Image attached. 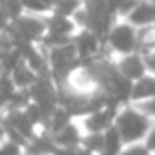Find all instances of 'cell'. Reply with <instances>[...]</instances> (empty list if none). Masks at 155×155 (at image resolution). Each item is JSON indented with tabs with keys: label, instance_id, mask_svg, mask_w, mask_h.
Wrapping results in <instances>:
<instances>
[{
	"label": "cell",
	"instance_id": "cell-4",
	"mask_svg": "<svg viewBox=\"0 0 155 155\" xmlns=\"http://www.w3.org/2000/svg\"><path fill=\"white\" fill-rule=\"evenodd\" d=\"M73 44L77 48V53H79L81 60L95 58V57H99L106 49L104 38L101 35H97L95 31L88 29V28H82V29H79V31L75 33Z\"/></svg>",
	"mask_w": 155,
	"mask_h": 155
},
{
	"label": "cell",
	"instance_id": "cell-18",
	"mask_svg": "<svg viewBox=\"0 0 155 155\" xmlns=\"http://www.w3.org/2000/svg\"><path fill=\"white\" fill-rule=\"evenodd\" d=\"M119 155H153V153L144 142H133V144H126Z\"/></svg>",
	"mask_w": 155,
	"mask_h": 155
},
{
	"label": "cell",
	"instance_id": "cell-25",
	"mask_svg": "<svg viewBox=\"0 0 155 155\" xmlns=\"http://www.w3.org/2000/svg\"><path fill=\"white\" fill-rule=\"evenodd\" d=\"M151 2H155V0H151Z\"/></svg>",
	"mask_w": 155,
	"mask_h": 155
},
{
	"label": "cell",
	"instance_id": "cell-9",
	"mask_svg": "<svg viewBox=\"0 0 155 155\" xmlns=\"http://www.w3.org/2000/svg\"><path fill=\"white\" fill-rule=\"evenodd\" d=\"M48 31L53 35L73 38L75 33L79 31V26L75 24V20L71 17H62V15L51 13V15H48Z\"/></svg>",
	"mask_w": 155,
	"mask_h": 155
},
{
	"label": "cell",
	"instance_id": "cell-16",
	"mask_svg": "<svg viewBox=\"0 0 155 155\" xmlns=\"http://www.w3.org/2000/svg\"><path fill=\"white\" fill-rule=\"evenodd\" d=\"M81 146L86 148V150H90L95 155H102V150H104V133H84Z\"/></svg>",
	"mask_w": 155,
	"mask_h": 155
},
{
	"label": "cell",
	"instance_id": "cell-2",
	"mask_svg": "<svg viewBox=\"0 0 155 155\" xmlns=\"http://www.w3.org/2000/svg\"><path fill=\"white\" fill-rule=\"evenodd\" d=\"M48 62H49V73L58 84H64L68 81V77L82 64L73 40L66 42L62 46L49 48L48 49Z\"/></svg>",
	"mask_w": 155,
	"mask_h": 155
},
{
	"label": "cell",
	"instance_id": "cell-21",
	"mask_svg": "<svg viewBox=\"0 0 155 155\" xmlns=\"http://www.w3.org/2000/svg\"><path fill=\"white\" fill-rule=\"evenodd\" d=\"M140 110H144L150 117H153L155 119V99H151V101H144V102H135Z\"/></svg>",
	"mask_w": 155,
	"mask_h": 155
},
{
	"label": "cell",
	"instance_id": "cell-6",
	"mask_svg": "<svg viewBox=\"0 0 155 155\" xmlns=\"http://www.w3.org/2000/svg\"><path fill=\"white\" fill-rule=\"evenodd\" d=\"M117 68H119V71L126 77V79H130L131 82H137L139 79H142L144 75H148L146 58L139 51L117 57Z\"/></svg>",
	"mask_w": 155,
	"mask_h": 155
},
{
	"label": "cell",
	"instance_id": "cell-23",
	"mask_svg": "<svg viewBox=\"0 0 155 155\" xmlns=\"http://www.w3.org/2000/svg\"><path fill=\"white\" fill-rule=\"evenodd\" d=\"M144 58H146V66H148V73H151V75H155V51H151V53H148V55H144Z\"/></svg>",
	"mask_w": 155,
	"mask_h": 155
},
{
	"label": "cell",
	"instance_id": "cell-3",
	"mask_svg": "<svg viewBox=\"0 0 155 155\" xmlns=\"http://www.w3.org/2000/svg\"><path fill=\"white\" fill-rule=\"evenodd\" d=\"M104 44L115 57L133 53L139 46V28L130 24L126 18H117L104 38Z\"/></svg>",
	"mask_w": 155,
	"mask_h": 155
},
{
	"label": "cell",
	"instance_id": "cell-22",
	"mask_svg": "<svg viewBox=\"0 0 155 155\" xmlns=\"http://www.w3.org/2000/svg\"><path fill=\"white\" fill-rule=\"evenodd\" d=\"M144 144L151 150V153H155V124H153V128L150 130V133H148V137H146Z\"/></svg>",
	"mask_w": 155,
	"mask_h": 155
},
{
	"label": "cell",
	"instance_id": "cell-12",
	"mask_svg": "<svg viewBox=\"0 0 155 155\" xmlns=\"http://www.w3.org/2000/svg\"><path fill=\"white\" fill-rule=\"evenodd\" d=\"M73 119H75V117H73L64 106L58 104V106L48 115V119H46V130H48L51 135H55V133H58L62 128H66Z\"/></svg>",
	"mask_w": 155,
	"mask_h": 155
},
{
	"label": "cell",
	"instance_id": "cell-1",
	"mask_svg": "<svg viewBox=\"0 0 155 155\" xmlns=\"http://www.w3.org/2000/svg\"><path fill=\"white\" fill-rule=\"evenodd\" d=\"M153 124H155V119L150 117L144 110H140L135 102L124 104L115 117V126L120 131L124 144L144 142Z\"/></svg>",
	"mask_w": 155,
	"mask_h": 155
},
{
	"label": "cell",
	"instance_id": "cell-7",
	"mask_svg": "<svg viewBox=\"0 0 155 155\" xmlns=\"http://www.w3.org/2000/svg\"><path fill=\"white\" fill-rule=\"evenodd\" d=\"M84 133L86 131L82 130L81 120L79 119H73L66 128H62L58 133L53 135L57 150H66V148H77V146H81Z\"/></svg>",
	"mask_w": 155,
	"mask_h": 155
},
{
	"label": "cell",
	"instance_id": "cell-11",
	"mask_svg": "<svg viewBox=\"0 0 155 155\" xmlns=\"http://www.w3.org/2000/svg\"><path fill=\"white\" fill-rule=\"evenodd\" d=\"M151 99H155V75L148 73L137 82H133L131 102H144Z\"/></svg>",
	"mask_w": 155,
	"mask_h": 155
},
{
	"label": "cell",
	"instance_id": "cell-10",
	"mask_svg": "<svg viewBox=\"0 0 155 155\" xmlns=\"http://www.w3.org/2000/svg\"><path fill=\"white\" fill-rule=\"evenodd\" d=\"M9 75H11V79H13V82H15V86L18 90H29L38 81V73L26 60H22L18 66H15L9 71Z\"/></svg>",
	"mask_w": 155,
	"mask_h": 155
},
{
	"label": "cell",
	"instance_id": "cell-24",
	"mask_svg": "<svg viewBox=\"0 0 155 155\" xmlns=\"http://www.w3.org/2000/svg\"><path fill=\"white\" fill-rule=\"evenodd\" d=\"M28 155H57V151H33V153H28Z\"/></svg>",
	"mask_w": 155,
	"mask_h": 155
},
{
	"label": "cell",
	"instance_id": "cell-19",
	"mask_svg": "<svg viewBox=\"0 0 155 155\" xmlns=\"http://www.w3.org/2000/svg\"><path fill=\"white\" fill-rule=\"evenodd\" d=\"M139 2H140V0H120V6L117 9V18H126L135 9V6Z\"/></svg>",
	"mask_w": 155,
	"mask_h": 155
},
{
	"label": "cell",
	"instance_id": "cell-5",
	"mask_svg": "<svg viewBox=\"0 0 155 155\" xmlns=\"http://www.w3.org/2000/svg\"><path fill=\"white\" fill-rule=\"evenodd\" d=\"M120 108L104 106L101 110H95V111L86 113L84 117H79L82 130L86 133H104L108 128H111L115 124V117H117V113H119Z\"/></svg>",
	"mask_w": 155,
	"mask_h": 155
},
{
	"label": "cell",
	"instance_id": "cell-8",
	"mask_svg": "<svg viewBox=\"0 0 155 155\" xmlns=\"http://www.w3.org/2000/svg\"><path fill=\"white\" fill-rule=\"evenodd\" d=\"M130 24L135 28H148L155 24V2L151 0H140L135 6V9L126 17Z\"/></svg>",
	"mask_w": 155,
	"mask_h": 155
},
{
	"label": "cell",
	"instance_id": "cell-17",
	"mask_svg": "<svg viewBox=\"0 0 155 155\" xmlns=\"http://www.w3.org/2000/svg\"><path fill=\"white\" fill-rule=\"evenodd\" d=\"M22 8H24V13L40 15V17H48L53 13V8L46 4L44 0H22Z\"/></svg>",
	"mask_w": 155,
	"mask_h": 155
},
{
	"label": "cell",
	"instance_id": "cell-15",
	"mask_svg": "<svg viewBox=\"0 0 155 155\" xmlns=\"http://www.w3.org/2000/svg\"><path fill=\"white\" fill-rule=\"evenodd\" d=\"M82 6H84V0H55L53 13L62 17H73Z\"/></svg>",
	"mask_w": 155,
	"mask_h": 155
},
{
	"label": "cell",
	"instance_id": "cell-20",
	"mask_svg": "<svg viewBox=\"0 0 155 155\" xmlns=\"http://www.w3.org/2000/svg\"><path fill=\"white\" fill-rule=\"evenodd\" d=\"M57 155H95L90 150L82 148V146H77V148H66V150H57Z\"/></svg>",
	"mask_w": 155,
	"mask_h": 155
},
{
	"label": "cell",
	"instance_id": "cell-26",
	"mask_svg": "<svg viewBox=\"0 0 155 155\" xmlns=\"http://www.w3.org/2000/svg\"><path fill=\"white\" fill-rule=\"evenodd\" d=\"M153 28H155V24H153Z\"/></svg>",
	"mask_w": 155,
	"mask_h": 155
},
{
	"label": "cell",
	"instance_id": "cell-14",
	"mask_svg": "<svg viewBox=\"0 0 155 155\" xmlns=\"http://www.w3.org/2000/svg\"><path fill=\"white\" fill-rule=\"evenodd\" d=\"M28 144L9 133L0 137V155H28Z\"/></svg>",
	"mask_w": 155,
	"mask_h": 155
},
{
	"label": "cell",
	"instance_id": "cell-27",
	"mask_svg": "<svg viewBox=\"0 0 155 155\" xmlns=\"http://www.w3.org/2000/svg\"><path fill=\"white\" fill-rule=\"evenodd\" d=\"M153 155H155V153H153Z\"/></svg>",
	"mask_w": 155,
	"mask_h": 155
},
{
	"label": "cell",
	"instance_id": "cell-13",
	"mask_svg": "<svg viewBox=\"0 0 155 155\" xmlns=\"http://www.w3.org/2000/svg\"><path fill=\"white\" fill-rule=\"evenodd\" d=\"M124 146H126L124 139H122V135H120V131L117 130L115 124L104 131V150H102V155H119Z\"/></svg>",
	"mask_w": 155,
	"mask_h": 155
}]
</instances>
